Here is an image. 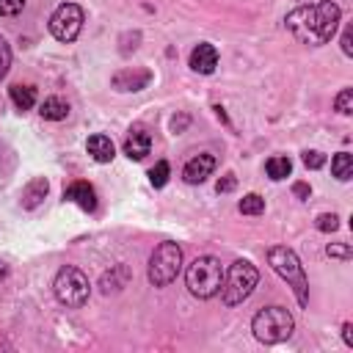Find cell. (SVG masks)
Segmentation results:
<instances>
[{
    "label": "cell",
    "mask_w": 353,
    "mask_h": 353,
    "mask_svg": "<svg viewBox=\"0 0 353 353\" xmlns=\"http://www.w3.org/2000/svg\"><path fill=\"white\" fill-rule=\"evenodd\" d=\"M342 22V8L334 0H320L314 6H298L284 17V28L306 47L328 44Z\"/></svg>",
    "instance_id": "obj_1"
},
{
    "label": "cell",
    "mask_w": 353,
    "mask_h": 353,
    "mask_svg": "<svg viewBox=\"0 0 353 353\" xmlns=\"http://www.w3.org/2000/svg\"><path fill=\"white\" fill-rule=\"evenodd\" d=\"M268 265L273 268L276 276H281L287 281V287H292L298 306L306 309L309 306V281H306V273H303L298 254L287 245H273V248H268Z\"/></svg>",
    "instance_id": "obj_2"
},
{
    "label": "cell",
    "mask_w": 353,
    "mask_h": 353,
    "mask_svg": "<svg viewBox=\"0 0 353 353\" xmlns=\"http://www.w3.org/2000/svg\"><path fill=\"white\" fill-rule=\"evenodd\" d=\"M221 281H223V265L215 256H196L185 268V287L199 301L215 298L221 290Z\"/></svg>",
    "instance_id": "obj_3"
},
{
    "label": "cell",
    "mask_w": 353,
    "mask_h": 353,
    "mask_svg": "<svg viewBox=\"0 0 353 353\" xmlns=\"http://www.w3.org/2000/svg\"><path fill=\"white\" fill-rule=\"evenodd\" d=\"M256 284H259V270L248 259H234L229 265V270H223V281H221L218 292L226 306H240L243 301L251 298Z\"/></svg>",
    "instance_id": "obj_4"
},
{
    "label": "cell",
    "mask_w": 353,
    "mask_h": 353,
    "mask_svg": "<svg viewBox=\"0 0 353 353\" xmlns=\"http://www.w3.org/2000/svg\"><path fill=\"white\" fill-rule=\"evenodd\" d=\"M251 331L262 345L287 342L295 331V320L284 306H265L251 317Z\"/></svg>",
    "instance_id": "obj_5"
},
{
    "label": "cell",
    "mask_w": 353,
    "mask_h": 353,
    "mask_svg": "<svg viewBox=\"0 0 353 353\" xmlns=\"http://www.w3.org/2000/svg\"><path fill=\"white\" fill-rule=\"evenodd\" d=\"M182 270V248L174 240H163L152 256H149V284L152 287H168Z\"/></svg>",
    "instance_id": "obj_6"
},
{
    "label": "cell",
    "mask_w": 353,
    "mask_h": 353,
    "mask_svg": "<svg viewBox=\"0 0 353 353\" xmlns=\"http://www.w3.org/2000/svg\"><path fill=\"white\" fill-rule=\"evenodd\" d=\"M52 292H55L58 303H63L66 309H80L91 295V284H88V276L80 268L66 265V268H61L55 273Z\"/></svg>",
    "instance_id": "obj_7"
},
{
    "label": "cell",
    "mask_w": 353,
    "mask_h": 353,
    "mask_svg": "<svg viewBox=\"0 0 353 353\" xmlns=\"http://www.w3.org/2000/svg\"><path fill=\"white\" fill-rule=\"evenodd\" d=\"M83 22H85L83 6H77V3H61V6L50 14L47 28H50L52 39H58V41H63V44H72V41L80 36Z\"/></svg>",
    "instance_id": "obj_8"
},
{
    "label": "cell",
    "mask_w": 353,
    "mask_h": 353,
    "mask_svg": "<svg viewBox=\"0 0 353 353\" xmlns=\"http://www.w3.org/2000/svg\"><path fill=\"white\" fill-rule=\"evenodd\" d=\"M215 165H218L215 154L201 152V154H196V157H190V160L185 163V168H182V179H185L188 185H201V182H207V176L215 171Z\"/></svg>",
    "instance_id": "obj_9"
},
{
    "label": "cell",
    "mask_w": 353,
    "mask_h": 353,
    "mask_svg": "<svg viewBox=\"0 0 353 353\" xmlns=\"http://www.w3.org/2000/svg\"><path fill=\"white\" fill-rule=\"evenodd\" d=\"M152 83V72L149 69H121L110 77V85L116 91H143Z\"/></svg>",
    "instance_id": "obj_10"
},
{
    "label": "cell",
    "mask_w": 353,
    "mask_h": 353,
    "mask_svg": "<svg viewBox=\"0 0 353 353\" xmlns=\"http://www.w3.org/2000/svg\"><path fill=\"white\" fill-rule=\"evenodd\" d=\"M188 66H190L193 72H199V74H212L215 66H218V50H215V44H210V41L196 44V47L190 50Z\"/></svg>",
    "instance_id": "obj_11"
},
{
    "label": "cell",
    "mask_w": 353,
    "mask_h": 353,
    "mask_svg": "<svg viewBox=\"0 0 353 353\" xmlns=\"http://www.w3.org/2000/svg\"><path fill=\"white\" fill-rule=\"evenodd\" d=\"M63 199L72 201V204H77V207L85 210V212H94V210H97V190H94V185H88L85 179H77V182L66 185V188H63Z\"/></svg>",
    "instance_id": "obj_12"
},
{
    "label": "cell",
    "mask_w": 353,
    "mask_h": 353,
    "mask_svg": "<svg viewBox=\"0 0 353 353\" xmlns=\"http://www.w3.org/2000/svg\"><path fill=\"white\" fill-rule=\"evenodd\" d=\"M132 281V270L121 262V265H113L108 273H102V279H99V292L102 295H116V292H121L127 284Z\"/></svg>",
    "instance_id": "obj_13"
},
{
    "label": "cell",
    "mask_w": 353,
    "mask_h": 353,
    "mask_svg": "<svg viewBox=\"0 0 353 353\" xmlns=\"http://www.w3.org/2000/svg\"><path fill=\"white\" fill-rule=\"evenodd\" d=\"M149 149H152V135H149L143 127H135V130L127 135V141H124V154H127L130 160H143V157L149 154Z\"/></svg>",
    "instance_id": "obj_14"
},
{
    "label": "cell",
    "mask_w": 353,
    "mask_h": 353,
    "mask_svg": "<svg viewBox=\"0 0 353 353\" xmlns=\"http://www.w3.org/2000/svg\"><path fill=\"white\" fill-rule=\"evenodd\" d=\"M85 152L91 154L94 163H110V160L116 157L113 141H110L108 135H102V132H97V135H91V138L85 141Z\"/></svg>",
    "instance_id": "obj_15"
},
{
    "label": "cell",
    "mask_w": 353,
    "mask_h": 353,
    "mask_svg": "<svg viewBox=\"0 0 353 353\" xmlns=\"http://www.w3.org/2000/svg\"><path fill=\"white\" fill-rule=\"evenodd\" d=\"M47 193H50L47 176H33V179L25 185V190H22V207H25V210H36V207L47 199Z\"/></svg>",
    "instance_id": "obj_16"
},
{
    "label": "cell",
    "mask_w": 353,
    "mask_h": 353,
    "mask_svg": "<svg viewBox=\"0 0 353 353\" xmlns=\"http://www.w3.org/2000/svg\"><path fill=\"white\" fill-rule=\"evenodd\" d=\"M39 113L44 121H63L69 116V102L61 99V97H47L41 105H39Z\"/></svg>",
    "instance_id": "obj_17"
},
{
    "label": "cell",
    "mask_w": 353,
    "mask_h": 353,
    "mask_svg": "<svg viewBox=\"0 0 353 353\" xmlns=\"http://www.w3.org/2000/svg\"><path fill=\"white\" fill-rule=\"evenodd\" d=\"M8 97H11V102H14L19 110H30V108L36 105V88H33V85L14 83V85L8 88Z\"/></svg>",
    "instance_id": "obj_18"
},
{
    "label": "cell",
    "mask_w": 353,
    "mask_h": 353,
    "mask_svg": "<svg viewBox=\"0 0 353 353\" xmlns=\"http://www.w3.org/2000/svg\"><path fill=\"white\" fill-rule=\"evenodd\" d=\"M331 174L339 179V182H347L353 176V154L350 152H336L331 157Z\"/></svg>",
    "instance_id": "obj_19"
},
{
    "label": "cell",
    "mask_w": 353,
    "mask_h": 353,
    "mask_svg": "<svg viewBox=\"0 0 353 353\" xmlns=\"http://www.w3.org/2000/svg\"><path fill=\"white\" fill-rule=\"evenodd\" d=\"M265 171H268V176H270L273 182L287 179V176L292 174V160L284 157V154H276V157H270V160L265 163Z\"/></svg>",
    "instance_id": "obj_20"
},
{
    "label": "cell",
    "mask_w": 353,
    "mask_h": 353,
    "mask_svg": "<svg viewBox=\"0 0 353 353\" xmlns=\"http://www.w3.org/2000/svg\"><path fill=\"white\" fill-rule=\"evenodd\" d=\"M237 210H240L243 215H262V212H265V199H262L259 193H245V196L240 199Z\"/></svg>",
    "instance_id": "obj_21"
},
{
    "label": "cell",
    "mask_w": 353,
    "mask_h": 353,
    "mask_svg": "<svg viewBox=\"0 0 353 353\" xmlns=\"http://www.w3.org/2000/svg\"><path fill=\"white\" fill-rule=\"evenodd\" d=\"M334 110L339 116H350L353 113V88H342L336 97H334Z\"/></svg>",
    "instance_id": "obj_22"
},
{
    "label": "cell",
    "mask_w": 353,
    "mask_h": 353,
    "mask_svg": "<svg viewBox=\"0 0 353 353\" xmlns=\"http://www.w3.org/2000/svg\"><path fill=\"white\" fill-rule=\"evenodd\" d=\"M168 176H171V165H168V160H157L154 168L149 171V182H152L154 188H163V185L168 182Z\"/></svg>",
    "instance_id": "obj_23"
},
{
    "label": "cell",
    "mask_w": 353,
    "mask_h": 353,
    "mask_svg": "<svg viewBox=\"0 0 353 353\" xmlns=\"http://www.w3.org/2000/svg\"><path fill=\"white\" fill-rule=\"evenodd\" d=\"M119 52L121 55H130V52H135L138 50V44H141V30H127V33H121V39H119Z\"/></svg>",
    "instance_id": "obj_24"
},
{
    "label": "cell",
    "mask_w": 353,
    "mask_h": 353,
    "mask_svg": "<svg viewBox=\"0 0 353 353\" xmlns=\"http://www.w3.org/2000/svg\"><path fill=\"white\" fill-rule=\"evenodd\" d=\"M314 226H317V232H336L339 229V215L336 212H320L317 218H314Z\"/></svg>",
    "instance_id": "obj_25"
},
{
    "label": "cell",
    "mask_w": 353,
    "mask_h": 353,
    "mask_svg": "<svg viewBox=\"0 0 353 353\" xmlns=\"http://www.w3.org/2000/svg\"><path fill=\"white\" fill-rule=\"evenodd\" d=\"M325 254H328L331 259H342V262H347V259L353 256V251H350L347 243H328V245H325Z\"/></svg>",
    "instance_id": "obj_26"
},
{
    "label": "cell",
    "mask_w": 353,
    "mask_h": 353,
    "mask_svg": "<svg viewBox=\"0 0 353 353\" xmlns=\"http://www.w3.org/2000/svg\"><path fill=\"white\" fill-rule=\"evenodd\" d=\"M303 165L306 168H312V171H317V168H323L325 165V154L323 152H317V149H312V152H303Z\"/></svg>",
    "instance_id": "obj_27"
},
{
    "label": "cell",
    "mask_w": 353,
    "mask_h": 353,
    "mask_svg": "<svg viewBox=\"0 0 353 353\" xmlns=\"http://www.w3.org/2000/svg\"><path fill=\"white\" fill-rule=\"evenodd\" d=\"M8 69H11V47H8V41L0 36V80L8 74Z\"/></svg>",
    "instance_id": "obj_28"
},
{
    "label": "cell",
    "mask_w": 353,
    "mask_h": 353,
    "mask_svg": "<svg viewBox=\"0 0 353 353\" xmlns=\"http://www.w3.org/2000/svg\"><path fill=\"white\" fill-rule=\"evenodd\" d=\"M25 8V0H0V17H17Z\"/></svg>",
    "instance_id": "obj_29"
},
{
    "label": "cell",
    "mask_w": 353,
    "mask_h": 353,
    "mask_svg": "<svg viewBox=\"0 0 353 353\" xmlns=\"http://www.w3.org/2000/svg\"><path fill=\"white\" fill-rule=\"evenodd\" d=\"M339 44H342V55H345V58H353V28H350V25H345Z\"/></svg>",
    "instance_id": "obj_30"
},
{
    "label": "cell",
    "mask_w": 353,
    "mask_h": 353,
    "mask_svg": "<svg viewBox=\"0 0 353 353\" xmlns=\"http://www.w3.org/2000/svg\"><path fill=\"white\" fill-rule=\"evenodd\" d=\"M234 188H237V176H234V174H223V176L215 182V190H218V193H232Z\"/></svg>",
    "instance_id": "obj_31"
},
{
    "label": "cell",
    "mask_w": 353,
    "mask_h": 353,
    "mask_svg": "<svg viewBox=\"0 0 353 353\" xmlns=\"http://www.w3.org/2000/svg\"><path fill=\"white\" fill-rule=\"evenodd\" d=\"M188 124H190V116H188V113H179V116H174V119H171V132H174V135H179Z\"/></svg>",
    "instance_id": "obj_32"
},
{
    "label": "cell",
    "mask_w": 353,
    "mask_h": 353,
    "mask_svg": "<svg viewBox=\"0 0 353 353\" xmlns=\"http://www.w3.org/2000/svg\"><path fill=\"white\" fill-rule=\"evenodd\" d=\"M292 193H295L301 201H306V199L312 196V188H309V182H295V185H292Z\"/></svg>",
    "instance_id": "obj_33"
},
{
    "label": "cell",
    "mask_w": 353,
    "mask_h": 353,
    "mask_svg": "<svg viewBox=\"0 0 353 353\" xmlns=\"http://www.w3.org/2000/svg\"><path fill=\"white\" fill-rule=\"evenodd\" d=\"M342 342L353 347V323H342Z\"/></svg>",
    "instance_id": "obj_34"
},
{
    "label": "cell",
    "mask_w": 353,
    "mask_h": 353,
    "mask_svg": "<svg viewBox=\"0 0 353 353\" xmlns=\"http://www.w3.org/2000/svg\"><path fill=\"white\" fill-rule=\"evenodd\" d=\"M6 279H8V265L0 259V281H6Z\"/></svg>",
    "instance_id": "obj_35"
}]
</instances>
